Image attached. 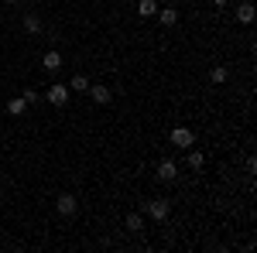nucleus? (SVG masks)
Segmentation results:
<instances>
[{
  "label": "nucleus",
  "mask_w": 257,
  "mask_h": 253,
  "mask_svg": "<svg viewBox=\"0 0 257 253\" xmlns=\"http://www.w3.org/2000/svg\"><path fill=\"white\" fill-rule=\"evenodd\" d=\"M144 212L151 215L155 222H165L168 212H172V202H165V198H155V202H144Z\"/></svg>",
  "instance_id": "f257e3e1"
},
{
  "label": "nucleus",
  "mask_w": 257,
  "mask_h": 253,
  "mask_svg": "<svg viewBox=\"0 0 257 253\" xmlns=\"http://www.w3.org/2000/svg\"><path fill=\"white\" fill-rule=\"evenodd\" d=\"M45 96H48V103H55V106H65V103H69V86L55 82V86L45 89Z\"/></svg>",
  "instance_id": "f03ea898"
},
{
  "label": "nucleus",
  "mask_w": 257,
  "mask_h": 253,
  "mask_svg": "<svg viewBox=\"0 0 257 253\" xmlns=\"http://www.w3.org/2000/svg\"><path fill=\"white\" fill-rule=\"evenodd\" d=\"M172 144L175 147H192V130L189 127H175L172 130Z\"/></svg>",
  "instance_id": "7ed1b4c3"
},
{
  "label": "nucleus",
  "mask_w": 257,
  "mask_h": 253,
  "mask_svg": "<svg viewBox=\"0 0 257 253\" xmlns=\"http://www.w3.org/2000/svg\"><path fill=\"white\" fill-rule=\"evenodd\" d=\"M175 175H178V164L172 161V157H165V161L158 164V178L161 181H175Z\"/></svg>",
  "instance_id": "20e7f679"
},
{
  "label": "nucleus",
  "mask_w": 257,
  "mask_h": 253,
  "mask_svg": "<svg viewBox=\"0 0 257 253\" xmlns=\"http://www.w3.org/2000/svg\"><path fill=\"white\" fill-rule=\"evenodd\" d=\"M55 209H59L62 215H76V209H79V205H76V198H72V195H59Z\"/></svg>",
  "instance_id": "39448f33"
},
{
  "label": "nucleus",
  "mask_w": 257,
  "mask_h": 253,
  "mask_svg": "<svg viewBox=\"0 0 257 253\" xmlns=\"http://www.w3.org/2000/svg\"><path fill=\"white\" fill-rule=\"evenodd\" d=\"M24 31H28V35H38V31H41V18L35 14V11L24 14Z\"/></svg>",
  "instance_id": "423d86ee"
},
{
  "label": "nucleus",
  "mask_w": 257,
  "mask_h": 253,
  "mask_svg": "<svg viewBox=\"0 0 257 253\" xmlns=\"http://www.w3.org/2000/svg\"><path fill=\"white\" fill-rule=\"evenodd\" d=\"M89 96H93V103L103 106V103H110V99H113V93H110L106 86H93V89H89Z\"/></svg>",
  "instance_id": "0eeeda50"
},
{
  "label": "nucleus",
  "mask_w": 257,
  "mask_h": 253,
  "mask_svg": "<svg viewBox=\"0 0 257 253\" xmlns=\"http://www.w3.org/2000/svg\"><path fill=\"white\" fill-rule=\"evenodd\" d=\"M138 14H141V18H155V14H158V0H141Z\"/></svg>",
  "instance_id": "6e6552de"
},
{
  "label": "nucleus",
  "mask_w": 257,
  "mask_h": 253,
  "mask_svg": "<svg viewBox=\"0 0 257 253\" xmlns=\"http://www.w3.org/2000/svg\"><path fill=\"white\" fill-rule=\"evenodd\" d=\"M237 21L240 24H250V21H254V4H240L237 7Z\"/></svg>",
  "instance_id": "1a4fd4ad"
},
{
  "label": "nucleus",
  "mask_w": 257,
  "mask_h": 253,
  "mask_svg": "<svg viewBox=\"0 0 257 253\" xmlns=\"http://www.w3.org/2000/svg\"><path fill=\"white\" fill-rule=\"evenodd\" d=\"M62 69V55L59 52H48V55H45V72H59Z\"/></svg>",
  "instance_id": "9d476101"
},
{
  "label": "nucleus",
  "mask_w": 257,
  "mask_h": 253,
  "mask_svg": "<svg viewBox=\"0 0 257 253\" xmlns=\"http://www.w3.org/2000/svg\"><path fill=\"white\" fill-rule=\"evenodd\" d=\"M7 110H11V117H21V113L28 110V99H24V96H14L11 103H7Z\"/></svg>",
  "instance_id": "9b49d317"
},
{
  "label": "nucleus",
  "mask_w": 257,
  "mask_h": 253,
  "mask_svg": "<svg viewBox=\"0 0 257 253\" xmlns=\"http://www.w3.org/2000/svg\"><path fill=\"white\" fill-rule=\"evenodd\" d=\"M158 21L165 24V28H172V24L178 21V11H172V7H165V11H161V7H158Z\"/></svg>",
  "instance_id": "f8f14e48"
},
{
  "label": "nucleus",
  "mask_w": 257,
  "mask_h": 253,
  "mask_svg": "<svg viewBox=\"0 0 257 253\" xmlns=\"http://www.w3.org/2000/svg\"><path fill=\"white\" fill-rule=\"evenodd\" d=\"M185 161H189V168H192V171H199V168L206 164V157H202V151H192V154L185 157Z\"/></svg>",
  "instance_id": "ddd939ff"
},
{
  "label": "nucleus",
  "mask_w": 257,
  "mask_h": 253,
  "mask_svg": "<svg viewBox=\"0 0 257 253\" xmlns=\"http://www.w3.org/2000/svg\"><path fill=\"white\" fill-rule=\"evenodd\" d=\"M141 226H144V219H141L138 212H131V215H127V229H131V233H141Z\"/></svg>",
  "instance_id": "4468645a"
},
{
  "label": "nucleus",
  "mask_w": 257,
  "mask_h": 253,
  "mask_svg": "<svg viewBox=\"0 0 257 253\" xmlns=\"http://www.w3.org/2000/svg\"><path fill=\"white\" fill-rule=\"evenodd\" d=\"M226 76H230V72H226V69H223V65H213V72H209V79H213V82H226Z\"/></svg>",
  "instance_id": "2eb2a0df"
},
{
  "label": "nucleus",
  "mask_w": 257,
  "mask_h": 253,
  "mask_svg": "<svg viewBox=\"0 0 257 253\" xmlns=\"http://www.w3.org/2000/svg\"><path fill=\"white\" fill-rule=\"evenodd\" d=\"M72 89H76V93L89 89V79H86V76H72Z\"/></svg>",
  "instance_id": "dca6fc26"
},
{
  "label": "nucleus",
  "mask_w": 257,
  "mask_h": 253,
  "mask_svg": "<svg viewBox=\"0 0 257 253\" xmlns=\"http://www.w3.org/2000/svg\"><path fill=\"white\" fill-rule=\"evenodd\" d=\"M213 4H216V7H226V0H213Z\"/></svg>",
  "instance_id": "f3484780"
}]
</instances>
